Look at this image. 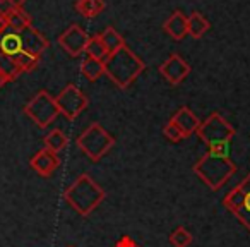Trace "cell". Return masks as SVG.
<instances>
[{
    "label": "cell",
    "instance_id": "11",
    "mask_svg": "<svg viewBox=\"0 0 250 247\" xmlns=\"http://www.w3.org/2000/svg\"><path fill=\"white\" fill-rule=\"evenodd\" d=\"M29 165H31V168L38 175H42V177H50V175L60 167V158L57 153L43 148V150H40L38 153L31 158Z\"/></svg>",
    "mask_w": 250,
    "mask_h": 247
},
{
    "label": "cell",
    "instance_id": "13",
    "mask_svg": "<svg viewBox=\"0 0 250 247\" xmlns=\"http://www.w3.org/2000/svg\"><path fill=\"white\" fill-rule=\"evenodd\" d=\"M171 120L180 127V131L185 134V137L192 136L194 133H197L199 126H201V120L197 118V115L190 110L188 107H180L175 115L171 117Z\"/></svg>",
    "mask_w": 250,
    "mask_h": 247
},
{
    "label": "cell",
    "instance_id": "18",
    "mask_svg": "<svg viewBox=\"0 0 250 247\" xmlns=\"http://www.w3.org/2000/svg\"><path fill=\"white\" fill-rule=\"evenodd\" d=\"M81 72L89 81H98L104 74V60L86 57V59L81 62Z\"/></svg>",
    "mask_w": 250,
    "mask_h": 247
},
{
    "label": "cell",
    "instance_id": "23",
    "mask_svg": "<svg viewBox=\"0 0 250 247\" xmlns=\"http://www.w3.org/2000/svg\"><path fill=\"white\" fill-rule=\"evenodd\" d=\"M87 57L91 59H98V60H104L108 57V50L104 46V42L101 40V35H93L87 40L86 50H84Z\"/></svg>",
    "mask_w": 250,
    "mask_h": 247
},
{
    "label": "cell",
    "instance_id": "24",
    "mask_svg": "<svg viewBox=\"0 0 250 247\" xmlns=\"http://www.w3.org/2000/svg\"><path fill=\"white\" fill-rule=\"evenodd\" d=\"M16 62H18V66L21 67L22 72H31V70H35L36 67L40 66V60H42V57H36V55H31V53L28 52H19L18 55L14 57Z\"/></svg>",
    "mask_w": 250,
    "mask_h": 247
},
{
    "label": "cell",
    "instance_id": "5",
    "mask_svg": "<svg viewBox=\"0 0 250 247\" xmlns=\"http://www.w3.org/2000/svg\"><path fill=\"white\" fill-rule=\"evenodd\" d=\"M77 146L86 155L89 160L98 161L108 155V151L115 146V137L104 131L98 122H93L79 137H77Z\"/></svg>",
    "mask_w": 250,
    "mask_h": 247
},
{
    "label": "cell",
    "instance_id": "9",
    "mask_svg": "<svg viewBox=\"0 0 250 247\" xmlns=\"http://www.w3.org/2000/svg\"><path fill=\"white\" fill-rule=\"evenodd\" d=\"M87 33L81 28L79 24H72L59 36V43L70 57H79L81 53L86 50V45H87Z\"/></svg>",
    "mask_w": 250,
    "mask_h": 247
},
{
    "label": "cell",
    "instance_id": "6",
    "mask_svg": "<svg viewBox=\"0 0 250 247\" xmlns=\"http://www.w3.org/2000/svg\"><path fill=\"white\" fill-rule=\"evenodd\" d=\"M24 113L35 122L36 126L45 129L50 124H53L57 117H59V107L55 103V98L48 93V91H40L36 93L31 100L26 103Z\"/></svg>",
    "mask_w": 250,
    "mask_h": 247
},
{
    "label": "cell",
    "instance_id": "21",
    "mask_svg": "<svg viewBox=\"0 0 250 247\" xmlns=\"http://www.w3.org/2000/svg\"><path fill=\"white\" fill-rule=\"evenodd\" d=\"M101 40L104 42V46H106V50H108V55L118 52V50L125 46V40L122 38L120 33H118L115 28H111V26H108V28L101 33Z\"/></svg>",
    "mask_w": 250,
    "mask_h": 247
},
{
    "label": "cell",
    "instance_id": "22",
    "mask_svg": "<svg viewBox=\"0 0 250 247\" xmlns=\"http://www.w3.org/2000/svg\"><path fill=\"white\" fill-rule=\"evenodd\" d=\"M67 143H69V137L65 136L62 129H52L45 136V148L57 155L67 146Z\"/></svg>",
    "mask_w": 250,
    "mask_h": 247
},
{
    "label": "cell",
    "instance_id": "7",
    "mask_svg": "<svg viewBox=\"0 0 250 247\" xmlns=\"http://www.w3.org/2000/svg\"><path fill=\"white\" fill-rule=\"evenodd\" d=\"M223 204L250 232V174L225 196Z\"/></svg>",
    "mask_w": 250,
    "mask_h": 247
},
{
    "label": "cell",
    "instance_id": "2",
    "mask_svg": "<svg viewBox=\"0 0 250 247\" xmlns=\"http://www.w3.org/2000/svg\"><path fill=\"white\" fill-rule=\"evenodd\" d=\"M144 69L146 64L127 45L104 59V74L122 90L129 88L144 72Z\"/></svg>",
    "mask_w": 250,
    "mask_h": 247
},
{
    "label": "cell",
    "instance_id": "8",
    "mask_svg": "<svg viewBox=\"0 0 250 247\" xmlns=\"http://www.w3.org/2000/svg\"><path fill=\"white\" fill-rule=\"evenodd\" d=\"M55 103L59 107V112L69 120L77 118L87 108V96L76 86V84H67L55 98Z\"/></svg>",
    "mask_w": 250,
    "mask_h": 247
},
{
    "label": "cell",
    "instance_id": "3",
    "mask_svg": "<svg viewBox=\"0 0 250 247\" xmlns=\"http://www.w3.org/2000/svg\"><path fill=\"white\" fill-rule=\"evenodd\" d=\"M192 170L209 189L219 191L236 172V165L229 160V157L208 151L199 158V161L194 165Z\"/></svg>",
    "mask_w": 250,
    "mask_h": 247
},
{
    "label": "cell",
    "instance_id": "12",
    "mask_svg": "<svg viewBox=\"0 0 250 247\" xmlns=\"http://www.w3.org/2000/svg\"><path fill=\"white\" fill-rule=\"evenodd\" d=\"M19 35H21V40H22V50L31 53V55L42 57V53L50 46L48 38L43 36L42 33L36 28H33V26L26 28L24 31H21Z\"/></svg>",
    "mask_w": 250,
    "mask_h": 247
},
{
    "label": "cell",
    "instance_id": "15",
    "mask_svg": "<svg viewBox=\"0 0 250 247\" xmlns=\"http://www.w3.org/2000/svg\"><path fill=\"white\" fill-rule=\"evenodd\" d=\"M5 16H7V22H9V28L12 31H24L26 28H29L33 22L31 16L24 11L22 7H9L5 11Z\"/></svg>",
    "mask_w": 250,
    "mask_h": 247
},
{
    "label": "cell",
    "instance_id": "1",
    "mask_svg": "<svg viewBox=\"0 0 250 247\" xmlns=\"http://www.w3.org/2000/svg\"><path fill=\"white\" fill-rule=\"evenodd\" d=\"M104 196H106L104 189L98 182H94L89 174L79 175L76 182L63 192L67 204H70V208H74L83 216H89L104 201Z\"/></svg>",
    "mask_w": 250,
    "mask_h": 247
},
{
    "label": "cell",
    "instance_id": "20",
    "mask_svg": "<svg viewBox=\"0 0 250 247\" xmlns=\"http://www.w3.org/2000/svg\"><path fill=\"white\" fill-rule=\"evenodd\" d=\"M0 72L7 81H16L22 74V70L18 66L14 57L5 55V53L0 52Z\"/></svg>",
    "mask_w": 250,
    "mask_h": 247
},
{
    "label": "cell",
    "instance_id": "19",
    "mask_svg": "<svg viewBox=\"0 0 250 247\" xmlns=\"http://www.w3.org/2000/svg\"><path fill=\"white\" fill-rule=\"evenodd\" d=\"M76 11L83 18H96L104 11V0H77Z\"/></svg>",
    "mask_w": 250,
    "mask_h": 247
},
{
    "label": "cell",
    "instance_id": "26",
    "mask_svg": "<svg viewBox=\"0 0 250 247\" xmlns=\"http://www.w3.org/2000/svg\"><path fill=\"white\" fill-rule=\"evenodd\" d=\"M163 136L167 137L168 141H171V143H180L182 139H185V134L182 133L180 127H178L171 118L167 126L163 127Z\"/></svg>",
    "mask_w": 250,
    "mask_h": 247
},
{
    "label": "cell",
    "instance_id": "31",
    "mask_svg": "<svg viewBox=\"0 0 250 247\" xmlns=\"http://www.w3.org/2000/svg\"><path fill=\"white\" fill-rule=\"evenodd\" d=\"M4 2H7V0H0V4H4Z\"/></svg>",
    "mask_w": 250,
    "mask_h": 247
},
{
    "label": "cell",
    "instance_id": "4",
    "mask_svg": "<svg viewBox=\"0 0 250 247\" xmlns=\"http://www.w3.org/2000/svg\"><path fill=\"white\" fill-rule=\"evenodd\" d=\"M235 127L218 112L211 113L204 122H201L197 129V136L202 139V143L208 144V151L225 155V157H229L228 144L235 137Z\"/></svg>",
    "mask_w": 250,
    "mask_h": 247
},
{
    "label": "cell",
    "instance_id": "32",
    "mask_svg": "<svg viewBox=\"0 0 250 247\" xmlns=\"http://www.w3.org/2000/svg\"><path fill=\"white\" fill-rule=\"evenodd\" d=\"M69 247H74V246H69Z\"/></svg>",
    "mask_w": 250,
    "mask_h": 247
},
{
    "label": "cell",
    "instance_id": "28",
    "mask_svg": "<svg viewBox=\"0 0 250 247\" xmlns=\"http://www.w3.org/2000/svg\"><path fill=\"white\" fill-rule=\"evenodd\" d=\"M7 29H9L7 16H5V11H0V36L4 35Z\"/></svg>",
    "mask_w": 250,
    "mask_h": 247
},
{
    "label": "cell",
    "instance_id": "17",
    "mask_svg": "<svg viewBox=\"0 0 250 247\" xmlns=\"http://www.w3.org/2000/svg\"><path fill=\"white\" fill-rule=\"evenodd\" d=\"M187 26H188V35L195 40L202 38V36L208 33V29L211 28L209 21L201 14V12H192V14L187 18Z\"/></svg>",
    "mask_w": 250,
    "mask_h": 247
},
{
    "label": "cell",
    "instance_id": "29",
    "mask_svg": "<svg viewBox=\"0 0 250 247\" xmlns=\"http://www.w3.org/2000/svg\"><path fill=\"white\" fill-rule=\"evenodd\" d=\"M7 2L11 4V7H22L28 0H7Z\"/></svg>",
    "mask_w": 250,
    "mask_h": 247
},
{
    "label": "cell",
    "instance_id": "10",
    "mask_svg": "<svg viewBox=\"0 0 250 247\" xmlns=\"http://www.w3.org/2000/svg\"><path fill=\"white\" fill-rule=\"evenodd\" d=\"M160 72L171 86H178L190 74V66L178 53H171L160 66Z\"/></svg>",
    "mask_w": 250,
    "mask_h": 247
},
{
    "label": "cell",
    "instance_id": "25",
    "mask_svg": "<svg viewBox=\"0 0 250 247\" xmlns=\"http://www.w3.org/2000/svg\"><path fill=\"white\" fill-rule=\"evenodd\" d=\"M192 233L188 232L185 226H178L171 232L170 235V242L173 247H188L192 244Z\"/></svg>",
    "mask_w": 250,
    "mask_h": 247
},
{
    "label": "cell",
    "instance_id": "30",
    "mask_svg": "<svg viewBox=\"0 0 250 247\" xmlns=\"http://www.w3.org/2000/svg\"><path fill=\"white\" fill-rule=\"evenodd\" d=\"M5 83H9V81L5 79L4 76H2V72H0V90H2V88H4V84H5Z\"/></svg>",
    "mask_w": 250,
    "mask_h": 247
},
{
    "label": "cell",
    "instance_id": "14",
    "mask_svg": "<svg viewBox=\"0 0 250 247\" xmlns=\"http://www.w3.org/2000/svg\"><path fill=\"white\" fill-rule=\"evenodd\" d=\"M163 28H165V31L171 36V38L177 40V42H180V40H184L185 36L188 35L187 16H184L180 11H175L173 14L165 21Z\"/></svg>",
    "mask_w": 250,
    "mask_h": 247
},
{
    "label": "cell",
    "instance_id": "16",
    "mask_svg": "<svg viewBox=\"0 0 250 247\" xmlns=\"http://www.w3.org/2000/svg\"><path fill=\"white\" fill-rule=\"evenodd\" d=\"M0 52L11 57H16L19 52H22L21 35L18 31H5L0 36Z\"/></svg>",
    "mask_w": 250,
    "mask_h": 247
},
{
    "label": "cell",
    "instance_id": "27",
    "mask_svg": "<svg viewBox=\"0 0 250 247\" xmlns=\"http://www.w3.org/2000/svg\"><path fill=\"white\" fill-rule=\"evenodd\" d=\"M113 247H141V246H139V244L136 242V240L132 239V237L125 235V237H122V239L118 240V242L115 244Z\"/></svg>",
    "mask_w": 250,
    "mask_h": 247
}]
</instances>
